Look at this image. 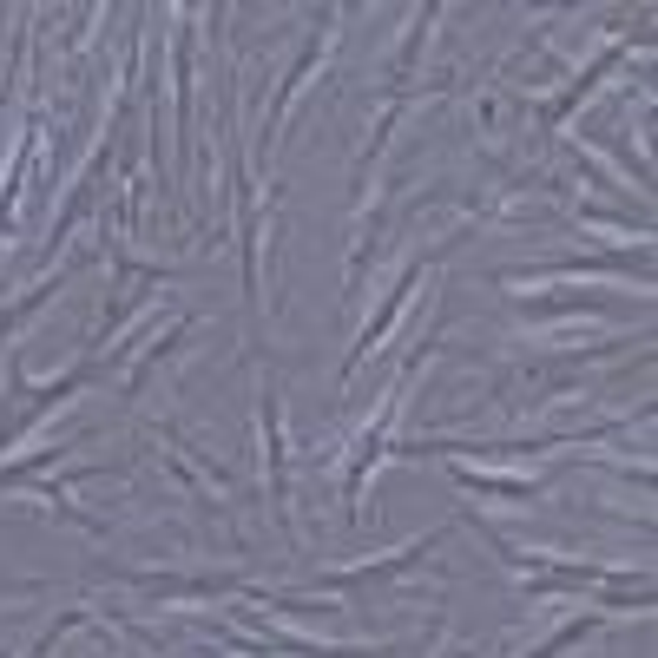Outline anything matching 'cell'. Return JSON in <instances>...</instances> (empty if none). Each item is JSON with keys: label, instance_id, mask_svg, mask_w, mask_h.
Returning a JSON list of instances; mask_svg holds the SVG:
<instances>
[{"label": "cell", "instance_id": "obj_2", "mask_svg": "<svg viewBox=\"0 0 658 658\" xmlns=\"http://www.w3.org/2000/svg\"><path fill=\"white\" fill-rule=\"evenodd\" d=\"M27 152H33V139L20 145V158H14V178L27 172ZM14 191H20V185H7V191H0V231H7V211H14Z\"/></svg>", "mask_w": 658, "mask_h": 658}, {"label": "cell", "instance_id": "obj_1", "mask_svg": "<svg viewBox=\"0 0 658 658\" xmlns=\"http://www.w3.org/2000/svg\"><path fill=\"white\" fill-rule=\"evenodd\" d=\"M415 283H422V264H408V270H402V283H395V290H389V303H382V310H376V323H362L356 349H349V376H356L362 362H369V356H376V349H382V336H389V323H395V316H402V303H408V290H415Z\"/></svg>", "mask_w": 658, "mask_h": 658}]
</instances>
